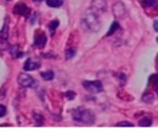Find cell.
<instances>
[{"mask_svg": "<svg viewBox=\"0 0 158 137\" xmlns=\"http://www.w3.org/2000/svg\"><path fill=\"white\" fill-rule=\"evenodd\" d=\"M81 27L88 32H98L100 30V20L98 14H95L93 10L85 11L81 17Z\"/></svg>", "mask_w": 158, "mask_h": 137, "instance_id": "1", "label": "cell"}, {"mask_svg": "<svg viewBox=\"0 0 158 137\" xmlns=\"http://www.w3.org/2000/svg\"><path fill=\"white\" fill-rule=\"evenodd\" d=\"M72 116L74 118V121L84 123V125H93L95 121V116L94 114L84 107H77L74 110H72Z\"/></svg>", "mask_w": 158, "mask_h": 137, "instance_id": "2", "label": "cell"}, {"mask_svg": "<svg viewBox=\"0 0 158 137\" xmlns=\"http://www.w3.org/2000/svg\"><path fill=\"white\" fill-rule=\"evenodd\" d=\"M83 86H84L88 91L94 93V94L102 91V84H101V81H99V80H91V81L84 80V81H83Z\"/></svg>", "mask_w": 158, "mask_h": 137, "instance_id": "3", "label": "cell"}, {"mask_svg": "<svg viewBox=\"0 0 158 137\" xmlns=\"http://www.w3.org/2000/svg\"><path fill=\"white\" fill-rule=\"evenodd\" d=\"M17 80H19V84L23 88H31V86L35 85V79L31 75L26 74V73H21L17 77Z\"/></svg>", "mask_w": 158, "mask_h": 137, "instance_id": "4", "label": "cell"}, {"mask_svg": "<svg viewBox=\"0 0 158 137\" xmlns=\"http://www.w3.org/2000/svg\"><path fill=\"white\" fill-rule=\"evenodd\" d=\"M90 10H93L95 14L105 12V10H106V0H91Z\"/></svg>", "mask_w": 158, "mask_h": 137, "instance_id": "5", "label": "cell"}, {"mask_svg": "<svg viewBox=\"0 0 158 137\" xmlns=\"http://www.w3.org/2000/svg\"><path fill=\"white\" fill-rule=\"evenodd\" d=\"M14 14L16 15H21V16H28L30 15V9L23 4V2H17L14 6Z\"/></svg>", "mask_w": 158, "mask_h": 137, "instance_id": "6", "label": "cell"}, {"mask_svg": "<svg viewBox=\"0 0 158 137\" xmlns=\"http://www.w3.org/2000/svg\"><path fill=\"white\" fill-rule=\"evenodd\" d=\"M112 11H114V15H115L116 17H118V19H121V17H123V16L126 15V7H125V5H123L122 2H120V1L114 5Z\"/></svg>", "mask_w": 158, "mask_h": 137, "instance_id": "7", "label": "cell"}, {"mask_svg": "<svg viewBox=\"0 0 158 137\" xmlns=\"http://www.w3.org/2000/svg\"><path fill=\"white\" fill-rule=\"evenodd\" d=\"M46 42H47L46 35L41 31H37V33L35 36V46L38 47V48H43L46 46Z\"/></svg>", "mask_w": 158, "mask_h": 137, "instance_id": "8", "label": "cell"}, {"mask_svg": "<svg viewBox=\"0 0 158 137\" xmlns=\"http://www.w3.org/2000/svg\"><path fill=\"white\" fill-rule=\"evenodd\" d=\"M9 48V42H7V25L4 26V30L0 32V49H6Z\"/></svg>", "mask_w": 158, "mask_h": 137, "instance_id": "9", "label": "cell"}, {"mask_svg": "<svg viewBox=\"0 0 158 137\" xmlns=\"http://www.w3.org/2000/svg\"><path fill=\"white\" fill-rule=\"evenodd\" d=\"M40 65H41V63L40 62H37V60H32V59H28V60H26L25 62V64H23V69L25 70H35V69H38L40 68Z\"/></svg>", "mask_w": 158, "mask_h": 137, "instance_id": "10", "label": "cell"}, {"mask_svg": "<svg viewBox=\"0 0 158 137\" xmlns=\"http://www.w3.org/2000/svg\"><path fill=\"white\" fill-rule=\"evenodd\" d=\"M9 51H10V54L14 57V58H21L22 57V52L20 51L19 46H9Z\"/></svg>", "mask_w": 158, "mask_h": 137, "instance_id": "11", "label": "cell"}, {"mask_svg": "<svg viewBox=\"0 0 158 137\" xmlns=\"http://www.w3.org/2000/svg\"><path fill=\"white\" fill-rule=\"evenodd\" d=\"M142 101H144V102H153L154 101V96H153V94L152 93H149V91H147V93H144L143 94V96H142Z\"/></svg>", "mask_w": 158, "mask_h": 137, "instance_id": "12", "label": "cell"}, {"mask_svg": "<svg viewBox=\"0 0 158 137\" xmlns=\"http://www.w3.org/2000/svg\"><path fill=\"white\" fill-rule=\"evenodd\" d=\"M141 5L147 7V6H158V0H141Z\"/></svg>", "mask_w": 158, "mask_h": 137, "instance_id": "13", "label": "cell"}, {"mask_svg": "<svg viewBox=\"0 0 158 137\" xmlns=\"http://www.w3.org/2000/svg\"><path fill=\"white\" fill-rule=\"evenodd\" d=\"M41 77L44 79V80H52L54 78V73L52 70H46V72H42L41 73Z\"/></svg>", "mask_w": 158, "mask_h": 137, "instance_id": "14", "label": "cell"}, {"mask_svg": "<svg viewBox=\"0 0 158 137\" xmlns=\"http://www.w3.org/2000/svg\"><path fill=\"white\" fill-rule=\"evenodd\" d=\"M47 5L51 7H59L63 5V0H46Z\"/></svg>", "mask_w": 158, "mask_h": 137, "instance_id": "15", "label": "cell"}, {"mask_svg": "<svg viewBox=\"0 0 158 137\" xmlns=\"http://www.w3.org/2000/svg\"><path fill=\"white\" fill-rule=\"evenodd\" d=\"M152 125V120L149 118V117H143L141 121H139V126H142V127H148V126H151Z\"/></svg>", "mask_w": 158, "mask_h": 137, "instance_id": "16", "label": "cell"}, {"mask_svg": "<svg viewBox=\"0 0 158 137\" xmlns=\"http://www.w3.org/2000/svg\"><path fill=\"white\" fill-rule=\"evenodd\" d=\"M118 28V22H116V21H114L112 22V25H111V27H110V30L107 31V33H106V36H111L116 30Z\"/></svg>", "mask_w": 158, "mask_h": 137, "instance_id": "17", "label": "cell"}, {"mask_svg": "<svg viewBox=\"0 0 158 137\" xmlns=\"http://www.w3.org/2000/svg\"><path fill=\"white\" fill-rule=\"evenodd\" d=\"M58 25H59V21H58V20H53V21L49 23V26H48V27H49V31L53 33V32H54V30L58 27Z\"/></svg>", "mask_w": 158, "mask_h": 137, "instance_id": "18", "label": "cell"}, {"mask_svg": "<svg viewBox=\"0 0 158 137\" xmlns=\"http://www.w3.org/2000/svg\"><path fill=\"white\" fill-rule=\"evenodd\" d=\"M74 56H75V49H74V48H69V49L65 51V58H67V59H70V58H73Z\"/></svg>", "mask_w": 158, "mask_h": 137, "instance_id": "19", "label": "cell"}, {"mask_svg": "<svg viewBox=\"0 0 158 137\" xmlns=\"http://www.w3.org/2000/svg\"><path fill=\"white\" fill-rule=\"evenodd\" d=\"M149 80H151V84H153V86L158 90V75H152Z\"/></svg>", "mask_w": 158, "mask_h": 137, "instance_id": "20", "label": "cell"}, {"mask_svg": "<svg viewBox=\"0 0 158 137\" xmlns=\"http://www.w3.org/2000/svg\"><path fill=\"white\" fill-rule=\"evenodd\" d=\"M116 126H117V127H132V126H133V123L127 122V121H122V122L116 123Z\"/></svg>", "mask_w": 158, "mask_h": 137, "instance_id": "21", "label": "cell"}, {"mask_svg": "<svg viewBox=\"0 0 158 137\" xmlns=\"http://www.w3.org/2000/svg\"><path fill=\"white\" fill-rule=\"evenodd\" d=\"M33 116H35V120L37 121V123L42 125V122H43V116H42V115H38V114H35Z\"/></svg>", "mask_w": 158, "mask_h": 137, "instance_id": "22", "label": "cell"}, {"mask_svg": "<svg viewBox=\"0 0 158 137\" xmlns=\"http://www.w3.org/2000/svg\"><path fill=\"white\" fill-rule=\"evenodd\" d=\"M5 114H6V107L4 105H0V117L5 116Z\"/></svg>", "mask_w": 158, "mask_h": 137, "instance_id": "23", "label": "cell"}, {"mask_svg": "<svg viewBox=\"0 0 158 137\" xmlns=\"http://www.w3.org/2000/svg\"><path fill=\"white\" fill-rule=\"evenodd\" d=\"M65 96H67L68 99H74L75 94H74L73 91H67V93H65Z\"/></svg>", "mask_w": 158, "mask_h": 137, "instance_id": "24", "label": "cell"}, {"mask_svg": "<svg viewBox=\"0 0 158 137\" xmlns=\"http://www.w3.org/2000/svg\"><path fill=\"white\" fill-rule=\"evenodd\" d=\"M153 27H154V30L158 32V20H157V21H154V23H153Z\"/></svg>", "mask_w": 158, "mask_h": 137, "instance_id": "25", "label": "cell"}, {"mask_svg": "<svg viewBox=\"0 0 158 137\" xmlns=\"http://www.w3.org/2000/svg\"><path fill=\"white\" fill-rule=\"evenodd\" d=\"M42 1H44V0H33V2H36V4H38V2H42Z\"/></svg>", "mask_w": 158, "mask_h": 137, "instance_id": "26", "label": "cell"}, {"mask_svg": "<svg viewBox=\"0 0 158 137\" xmlns=\"http://www.w3.org/2000/svg\"><path fill=\"white\" fill-rule=\"evenodd\" d=\"M157 42H158V37H157Z\"/></svg>", "mask_w": 158, "mask_h": 137, "instance_id": "27", "label": "cell"}]
</instances>
